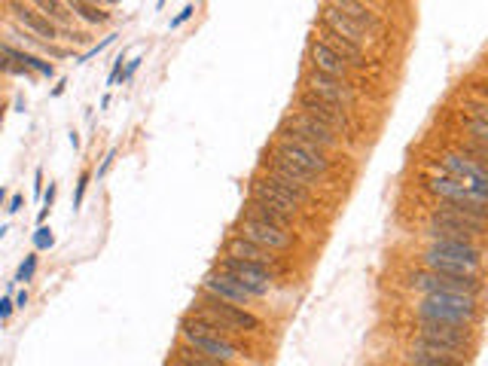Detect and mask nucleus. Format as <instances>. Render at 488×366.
<instances>
[{
	"instance_id": "nucleus-7",
	"label": "nucleus",
	"mask_w": 488,
	"mask_h": 366,
	"mask_svg": "<svg viewBox=\"0 0 488 366\" xmlns=\"http://www.w3.org/2000/svg\"><path fill=\"white\" fill-rule=\"evenodd\" d=\"M199 308H205L208 315H214L220 324H226L232 333H260L263 329V320L256 315H251L247 308L232 305V302H223L217 296H208V293H201L199 296Z\"/></svg>"
},
{
	"instance_id": "nucleus-10",
	"label": "nucleus",
	"mask_w": 488,
	"mask_h": 366,
	"mask_svg": "<svg viewBox=\"0 0 488 366\" xmlns=\"http://www.w3.org/2000/svg\"><path fill=\"white\" fill-rule=\"evenodd\" d=\"M278 156H287L296 165H302L306 171H311L315 177H327L330 168H333V162L327 159V153L320 150L315 144H306V141H293V137H278V144H275V150Z\"/></svg>"
},
{
	"instance_id": "nucleus-12",
	"label": "nucleus",
	"mask_w": 488,
	"mask_h": 366,
	"mask_svg": "<svg viewBox=\"0 0 488 366\" xmlns=\"http://www.w3.org/2000/svg\"><path fill=\"white\" fill-rule=\"evenodd\" d=\"M427 189L437 192L443 201H455V205H464L467 210H473L476 217H488V198H480L476 192H470L464 187L461 180L449 177V174H434V177L427 180Z\"/></svg>"
},
{
	"instance_id": "nucleus-38",
	"label": "nucleus",
	"mask_w": 488,
	"mask_h": 366,
	"mask_svg": "<svg viewBox=\"0 0 488 366\" xmlns=\"http://www.w3.org/2000/svg\"><path fill=\"white\" fill-rule=\"evenodd\" d=\"M18 208H22V196H13V198H9V208L6 210H9V214H15Z\"/></svg>"
},
{
	"instance_id": "nucleus-3",
	"label": "nucleus",
	"mask_w": 488,
	"mask_h": 366,
	"mask_svg": "<svg viewBox=\"0 0 488 366\" xmlns=\"http://www.w3.org/2000/svg\"><path fill=\"white\" fill-rule=\"evenodd\" d=\"M217 269L226 272V274H232V278L242 284V287L251 293L254 299L269 296V290H272V284H275V272L272 269H265V265H260V263L235 260V256H223V260L217 263Z\"/></svg>"
},
{
	"instance_id": "nucleus-28",
	"label": "nucleus",
	"mask_w": 488,
	"mask_h": 366,
	"mask_svg": "<svg viewBox=\"0 0 488 366\" xmlns=\"http://www.w3.org/2000/svg\"><path fill=\"white\" fill-rule=\"evenodd\" d=\"M403 360H406V366H464L458 360H446V357H430V354H418V351H409L403 354Z\"/></svg>"
},
{
	"instance_id": "nucleus-23",
	"label": "nucleus",
	"mask_w": 488,
	"mask_h": 366,
	"mask_svg": "<svg viewBox=\"0 0 488 366\" xmlns=\"http://www.w3.org/2000/svg\"><path fill=\"white\" fill-rule=\"evenodd\" d=\"M409 351L430 354V357H446V360H458V363H464V366H467V360H470V351H461V348H449V345L430 342V339H421V336H412L409 339Z\"/></svg>"
},
{
	"instance_id": "nucleus-27",
	"label": "nucleus",
	"mask_w": 488,
	"mask_h": 366,
	"mask_svg": "<svg viewBox=\"0 0 488 366\" xmlns=\"http://www.w3.org/2000/svg\"><path fill=\"white\" fill-rule=\"evenodd\" d=\"M34 6H37V13L46 15L49 22H68V15H70L61 0H34Z\"/></svg>"
},
{
	"instance_id": "nucleus-19",
	"label": "nucleus",
	"mask_w": 488,
	"mask_h": 366,
	"mask_svg": "<svg viewBox=\"0 0 488 366\" xmlns=\"http://www.w3.org/2000/svg\"><path fill=\"white\" fill-rule=\"evenodd\" d=\"M9 9H13L15 22H22V25L27 27V31H34L37 37H43V40H55V37H58V25L49 22L46 15H40L37 9L25 6V4H18V0H13V4H9Z\"/></svg>"
},
{
	"instance_id": "nucleus-21",
	"label": "nucleus",
	"mask_w": 488,
	"mask_h": 366,
	"mask_svg": "<svg viewBox=\"0 0 488 366\" xmlns=\"http://www.w3.org/2000/svg\"><path fill=\"white\" fill-rule=\"evenodd\" d=\"M330 4H333L339 13H345L348 18H351V22H357L363 27V31H379L382 27V18H379V13H375L373 6H366L363 0H330Z\"/></svg>"
},
{
	"instance_id": "nucleus-36",
	"label": "nucleus",
	"mask_w": 488,
	"mask_h": 366,
	"mask_svg": "<svg viewBox=\"0 0 488 366\" xmlns=\"http://www.w3.org/2000/svg\"><path fill=\"white\" fill-rule=\"evenodd\" d=\"M137 68H141V58H132V61H128V68H125V80L128 77H134V70Z\"/></svg>"
},
{
	"instance_id": "nucleus-24",
	"label": "nucleus",
	"mask_w": 488,
	"mask_h": 366,
	"mask_svg": "<svg viewBox=\"0 0 488 366\" xmlns=\"http://www.w3.org/2000/svg\"><path fill=\"white\" fill-rule=\"evenodd\" d=\"M247 214L256 217V220H263V223L278 226V229H284V232H290V229H293V217L281 214L278 208L265 205V201H260V198H251V201H247Z\"/></svg>"
},
{
	"instance_id": "nucleus-40",
	"label": "nucleus",
	"mask_w": 488,
	"mask_h": 366,
	"mask_svg": "<svg viewBox=\"0 0 488 366\" xmlns=\"http://www.w3.org/2000/svg\"><path fill=\"white\" fill-rule=\"evenodd\" d=\"M4 198H6V189L0 187V208H4Z\"/></svg>"
},
{
	"instance_id": "nucleus-8",
	"label": "nucleus",
	"mask_w": 488,
	"mask_h": 366,
	"mask_svg": "<svg viewBox=\"0 0 488 366\" xmlns=\"http://www.w3.org/2000/svg\"><path fill=\"white\" fill-rule=\"evenodd\" d=\"M415 336L430 339V342L449 345V348H461L470 351L476 348V333L467 324H443V320H415Z\"/></svg>"
},
{
	"instance_id": "nucleus-35",
	"label": "nucleus",
	"mask_w": 488,
	"mask_h": 366,
	"mask_svg": "<svg viewBox=\"0 0 488 366\" xmlns=\"http://www.w3.org/2000/svg\"><path fill=\"white\" fill-rule=\"evenodd\" d=\"M192 13H196V9H192V6H187V9H183V13H180V15H177V18H174V22H171V27H180V25L187 22V18H189Z\"/></svg>"
},
{
	"instance_id": "nucleus-25",
	"label": "nucleus",
	"mask_w": 488,
	"mask_h": 366,
	"mask_svg": "<svg viewBox=\"0 0 488 366\" xmlns=\"http://www.w3.org/2000/svg\"><path fill=\"white\" fill-rule=\"evenodd\" d=\"M171 363H177V366H232V363L214 360V357L201 354V351H196V348H189V345H180L177 351H174V360Z\"/></svg>"
},
{
	"instance_id": "nucleus-22",
	"label": "nucleus",
	"mask_w": 488,
	"mask_h": 366,
	"mask_svg": "<svg viewBox=\"0 0 488 366\" xmlns=\"http://www.w3.org/2000/svg\"><path fill=\"white\" fill-rule=\"evenodd\" d=\"M330 49H336L342 58L351 64V68H363L366 64V52H363V46H357L354 40H348V37L342 34H336V31H330V27H324V37H320Z\"/></svg>"
},
{
	"instance_id": "nucleus-5",
	"label": "nucleus",
	"mask_w": 488,
	"mask_h": 366,
	"mask_svg": "<svg viewBox=\"0 0 488 366\" xmlns=\"http://www.w3.org/2000/svg\"><path fill=\"white\" fill-rule=\"evenodd\" d=\"M180 339H183V345L196 348V351L214 357V360H223V363H235L238 357H242V348H238L232 339L214 336V333H201V329L192 327L187 317L180 320Z\"/></svg>"
},
{
	"instance_id": "nucleus-29",
	"label": "nucleus",
	"mask_w": 488,
	"mask_h": 366,
	"mask_svg": "<svg viewBox=\"0 0 488 366\" xmlns=\"http://www.w3.org/2000/svg\"><path fill=\"white\" fill-rule=\"evenodd\" d=\"M467 134H470L476 144H488V119L485 116H470L467 119Z\"/></svg>"
},
{
	"instance_id": "nucleus-41",
	"label": "nucleus",
	"mask_w": 488,
	"mask_h": 366,
	"mask_svg": "<svg viewBox=\"0 0 488 366\" xmlns=\"http://www.w3.org/2000/svg\"><path fill=\"white\" fill-rule=\"evenodd\" d=\"M171 366H177V363H171Z\"/></svg>"
},
{
	"instance_id": "nucleus-34",
	"label": "nucleus",
	"mask_w": 488,
	"mask_h": 366,
	"mask_svg": "<svg viewBox=\"0 0 488 366\" xmlns=\"http://www.w3.org/2000/svg\"><path fill=\"white\" fill-rule=\"evenodd\" d=\"M13 308H15L13 299H0V320H6L9 315H13Z\"/></svg>"
},
{
	"instance_id": "nucleus-20",
	"label": "nucleus",
	"mask_w": 488,
	"mask_h": 366,
	"mask_svg": "<svg viewBox=\"0 0 488 366\" xmlns=\"http://www.w3.org/2000/svg\"><path fill=\"white\" fill-rule=\"evenodd\" d=\"M324 27H330V31L348 37V40H354L357 46H363L366 40H370V31H363V27L357 25V22H351V18H348L345 13H339L333 4L324 6Z\"/></svg>"
},
{
	"instance_id": "nucleus-30",
	"label": "nucleus",
	"mask_w": 488,
	"mask_h": 366,
	"mask_svg": "<svg viewBox=\"0 0 488 366\" xmlns=\"http://www.w3.org/2000/svg\"><path fill=\"white\" fill-rule=\"evenodd\" d=\"M34 269H37V253H31L27 260L22 263V269H18V274H15V281H31V274H34Z\"/></svg>"
},
{
	"instance_id": "nucleus-26",
	"label": "nucleus",
	"mask_w": 488,
	"mask_h": 366,
	"mask_svg": "<svg viewBox=\"0 0 488 366\" xmlns=\"http://www.w3.org/2000/svg\"><path fill=\"white\" fill-rule=\"evenodd\" d=\"M68 13H77L80 18H86L92 25H104L110 18L104 9H98L95 4H89V0H68Z\"/></svg>"
},
{
	"instance_id": "nucleus-31",
	"label": "nucleus",
	"mask_w": 488,
	"mask_h": 366,
	"mask_svg": "<svg viewBox=\"0 0 488 366\" xmlns=\"http://www.w3.org/2000/svg\"><path fill=\"white\" fill-rule=\"evenodd\" d=\"M86 187H89V171H82V174H80V180H77V198H73V208H80V205H82Z\"/></svg>"
},
{
	"instance_id": "nucleus-17",
	"label": "nucleus",
	"mask_w": 488,
	"mask_h": 366,
	"mask_svg": "<svg viewBox=\"0 0 488 366\" xmlns=\"http://www.w3.org/2000/svg\"><path fill=\"white\" fill-rule=\"evenodd\" d=\"M251 198H260V201H265V205L278 208L281 214H287V217H296V214H299L296 198H293L290 192H284L278 183L269 180L265 174H263V177H254V180H251Z\"/></svg>"
},
{
	"instance_id": "nucleus-18",
	"label": "nucleus",
	"mask_w": 488,
	"mask_h": 366,
	"mask_svg": "<svg viewBox=\"0 0 488 366\" xmlns=\"http://www.w3.org/2000/svg\"><path fill=\"white\" fill-rule=\"evenodd\" d=\"M226 256H235V260H247V263H260L265 269H278V256L272 251H265V247L247 241V238L235 235L226 241Z\"/></svg>"
},
{
	"instance_id": "nucleus-33",
	"label": "nucleus",
	"mask_w": 488,
	"mask_h": 366,
	"mask_svg": "<svg viewBox=\"0 0 488 366\" xmlns=\"http://www.w3.org/2000/svg\"><path fill=\"white\" fill-rule=\"evenodd\" d=\"M34 241H37V247H52V235H49V229H37V235H34Z\"/></svg>"
},
{
	"instance_id": "nucleus-13",
	"label": "nucleus",
	"mask_w": 488,
	"mask_h": 366,
	"mask_svg": "<svg viewBox=\"0 0 488 366\" xmlns=\"http://www.w3.org/2000/svg\"><path fill=\"white\" fill-rule=\"evenodd\" d=\"M443 174L461 180L464 187L470 192H476L480 198H488V171H485V165L470 162L461 153H446L443 156Z\"/></svg>"
},
{
	"instance_id": "nucleus-15",
	"label": "nucleus",
	"mask_w": 488,
	"mask_h": 366,
	"mask_svg": "<svg viewBox=\"0 0 488 366\" xmlns=\"http://www.w3.org/2000/svg\"><path fill=\"white\" fill-rule=\"evenodd\" d=\"M201 293H208V296H217V299H223V302H232V305H242V308L254 299L251 293H247L242 284L232 278V274H226V272H220V269L205 274V281H201Z\"/></svg>"
},
{
	"instance_id": "nucleus-11",
	"label": "nucleus",
	"mask_w": 488,
	"mask_h": 366,
	"mask_svg": "<svg viewBox=\"0 0 488 366\" xmlns=\"http://www.w3.org/2000/svg\"><path fill=\"white\" fill-rule=\"evenodd\" d=\"M306 92H311L315 98L327 101V104H336L342 110H351L354 101H357L348 80H336V77H327V73H318V70L306 73Z\"/></svg>"
},
{
	"instance_id": "nucleus-1",
	"label": "nucleus",
	"mask_w": 488,
	"mask_h": 366,
	"mask_svg": "<svg viewBox=\"0 0 488 366\" xmlns=\"http://www.w3.org/2000/svg\"><path fill=\"white\" fill-rule=\"evenodd\" d=\"M480 315H482L480 296H467V293H425L415 302V320H443V324L476 327Z\"/></svg>"
},
{
	"instance_id": "nucleus-14",
	"label": "nucleus",
	"mask_w": 488,
	"mask_h": 366,
	"mask_svg": "<svg viewBox=\"0 0 488 366\" xmlns=\"http://www.w3.org/2000/svg\"><path fill=\"white\" fill-rule=\"evenodd\" d=\"M425 253L437 256V260H443V263H455V265H461L467 272H476V274L482 269L480 241H430Z\"/></svg>"
},
{
	"instance_id": "nucleus-6",
	"label": "nucleus",
	"mask_w": 488,
	"mask_h": 366,
	"mask_svg": "<svg viewBox=\"0 0 488 366\" xmlns=\"http://www.w3.org/2000/svg\"><path fill=\"white\" fill-rule=\"evenodd\" d=\"M296 104H299V113H306V116L315 119V122L327 125L330 132L348 134V137L354 134V122H351V113H348V110L336 107V104H327V101H320V98L311 95V92H299Z\"/></svg>"
},
{
	"instance_id": "nucleus-43",
	"label": "nucleus",
	"mask_w": 488,
	"mask_h": 366,
	"mask_svg": "<svg viewBox=\"0 0 488 366\" xmlns=\"http://www.w3.org/2000/svg\"><path fill=\"white\" fill-rule=\"evenodd\" d=\"M363 4H366V0H363Z\"/></svg>"
},
{
	"instance_id": "nucleus-16",
	"label": "nucleus",
	"mask_w": 488,
	"mask_h": 366,
	"mask_svg": "<svg viewBox=\"0 0 488 366\" xmlns=\"http://www.w3.org/2000/svg\"><path fill=\"white\" fill-rule=\"evenodd\" d=\"M308 61H311V70L327 73V77H336V80H348V73H351V64H348L336 49H330L324 40L308 43Z\"/></svg>"
},
{
	"instance_id": "nucleus-2",
	"label": "nucleus",
	"mask_w": 488,
	"mask_h": 366,
	"mask_svg": "<svg viewBox=\"0 0 488 366\" xmlns=\"http://www.w3.org/2000/svg\"><path fill=\"white\" fill-rule=\"evenodd\" d=\"M409 287L425 293H467V296H482V274H443V272H430L418 269L409 274Z\"/></svg>"
},
{
	"instance_id": "nucleus-37",
	"label": "nucleus",
	"mask_w": 488,
	"mask_h": 366,
	"mask_svg": "<svg viewBox=\"0 0 488 366\" xmlns=\"http://www.w3.org/2000/svg\"><path fill=\"white\" fill-rule=\"evenodd\" d=\"M34 196H43V171L37 168V183H34Z\"/></svg>"
},
{
	"instance_id": "nucleus-4",
	"label": "nucleus",
	"mask_w": 488,
	"mask_h": 366,
	"mask_svg": "<svg viewBox=\"0 0 488 366\" xmlns=\"http://www.w3.org/2000/svg\"><path fill=\"white\" fill-rule=\"evenodd\" d=\"M278 137H293V141H306V144H315V146H320V150H336L339 146V134L336 132H330L327 125H320V122H315L311 116H306V113H290L287 119L281 122V128H278Z\"/></svg>"
},
{
	"instance_id": "nucleus-42",
	"label": "nucleus",
	"mask_w": 488,
	"mask_h": 366,
	"mask_svg": "<svg viewBox=\"0 0 488 366\" xmlns=\"http://www.w3.org/2000/svg\"><path fill=\"white\" fill-rule=\"evenodd\" d=\"M89 4H92V0H89Z\"/></svg>"
},
{
	"instance_id": "nucleus-39",
	"label": "nucleus",
	"mask_w": 488,
	"mask_h": 366,
	"mask_svg": "<svg viewBox=\"0 0 488 366\" xmlns=\"http://www.w3.org/2000/svg\"><path fill=\"white\" fill-rule=\"evenodd\" d=\"M25 305H27V290H22V293L15 296V308H25Z\"/></svg>"
},
{
	"instance_id": "nucleus-9",
	"label": "nucleus",
	"mask_w": 488,
	"mask_h": 366,
	"mask_svg": "<svg viewBox=\"0 0 488 366\" xmlns=\"http://www.w3.org/2000/svg\"><path fill=\"white\" fill-rule=\"evenodd\" d=\"M238 235L265 247V251H272V253H284L293 247V232H284V229L263 223V220H256L251 214H242V220H238Z\"/></svg>"
},
{
	"instance_id": "nucleus-32",
	"label": "nucleus",
	"mask_w": 488,
	"mask_h": 366,
	"mask_svg": "<svg viewBox=\"0 0 488 366\" xmlns=\"http://www.w3.org/2000/svg\"><path fill=\"white\" fill-rule=\"evenodd\" d=\"M0 73H27V70H25V68H18V64H13L4 52H0Z\"/></svg>"
}]
</instances>
